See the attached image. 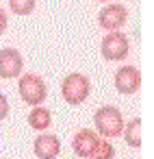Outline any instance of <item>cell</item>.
<instances>
[{"label":"cell","instance_id":"obj_1","mask_svg":"<svg viewBox=\"0 0 154 159\" xmlns=\"http://www.w3.org/2000/svg\"><path fill=\"white\" fill-rule=\"evenodd\" d=\"M93 124H96V133H100L102 137L106 139H113V137H119L122 131H124V116L117 107L113 105H104L96 111L93 116Z\"/></svg>","mask_w":154,"mask_h":159},{"label":"cell","instance_id":"obj_2","mask_svg":"<svg viewBox=\"0 0 154 159\" xmlns=\"http://www.w3.org/2000/svg\"><path fill=\"white\" fill-rule=\"evenodd\" d=\"M91 94V81L83 72H70L61 81V96L67 105H83Z\"/></svg>","mask_w":154,"mask_h":159},{"label":"cell","instance_id":"obj_3","mask_svg":"<svg viewBox=\"0 0 154 159\" xmlns=\"http://www.w3.org/2000/svg\"><path fill=\"white\" fill-rule=\"evenodd\" d=\"M18 92H20V98L31 105V107H37L46 100L48 96V85L41 76L37 74H20L18 76Z\"/></svg>","mask_w":154,"mask_h":159},{"label":"cell","instance_id":"obj_4","mask_svg":"<svg viewBox=\"0 0 154 159\" xmlns=\"http://www.w3.org/2000/svg\"><path fill=\"white\" fill-rule=\"evenodd\" d=\"M130 52V39L122 31H109L100 42V55L106 61H124Z\"/></svg>","mask_w":154,"mask_h":159},{"label":"cell","instance_id":"obj_5","mask_svg":"<svg viewBox=\"0 0 154 159\" xmlns=\"http://www.w3.org/2000/svg\"><path fill=\"white\" fill-rule=\"evenodd\" d=\"M113 83H115V89L122 96H130L141 87V72L135 66H122V68H117V72L113 76Z\"/></svg>","mask_w":154,"mask_h":159},{"label":"cell","instance_id":"obj_6","mask_svg":"<svg viewBox=\"0 0 154 159\" xmlns=\"http://www.w3.org/2000/svg\"><path fill=\"white\" fill-rule=\"evenodd\" d=\"M128 20V9L119 2H113V5H106L104 9H100L98 13V24L100 29H106V31H117L126 24Z\"/></svg>","mask_w":154,"mask_h":159},{"label":"cell","instance_id":"obj_7","mask_svg":"<svg viewBox=\"0 0 154 159\" xmlns=\"http://www.w3.org/2000/svg\"><path fill=\"white\" fill-rule=\"evenodd\" d=\"M22 68H24V59H22L20 50H15V48L0 50V79H5V81L18 79L22 74Z\"/></svg>","mask_w":154,"mask_h":159},{"label":"cell","instance_id":"obj_8","mask_svg":"<svg viewBox=\"0 0 154 159\" xmlns=\"http://www.w3.org/2000/svg\"><path fill=\"white\" fill-rule=\"evenodd\" d=\"M33 150L37 159H57L61 155V139L52 133H41L33 142Z\"/></svg>","mask_w":154,"mask_h":159},{"label":"cell","instance_id":"obj_9","mask_svg":"<svg viewBox=\"0 0 154 159\" xmlns=\"http://www.w3.org/2000/svg\"><path fill=\"white\" fill-rule=\"evenodd\" d=\"M98 139H100V137H98L96 131H91V129H80V131L74 135V139H72V148H74V152H76L80 159H91Z\"/></svg>","mask_w":154,"mask_h":159},{"label":"cell","instance_id":"obj_10","mask_svg":"<svg viewBox=\"0 0 154 159\" xmlns=\"http://www.w3.org/2000/svg\"><path fill=\"white\" fill-rule=\"evenodd\" d=\"M26 120H28V126H31V129H35V131H46V129H50V124H52V113H50V109L37 105V107H33V109L28 111Z\"/></svg>","mask_w":154,"mask_h":159},{"label":"cell","instance_id":"obj_11","mask_svg":"<svg viewBox=\"0 0 154 159\" xmlns=\"http://www.w3.org/2000/svg\"><path fill=\"white\" fill-rule=\"evenodd\" d=\"M122 133L130 148H139L141 146V118H132L130 122H126Z\"/></svg>","mask_w":154,"mask_h":159},{"label":"cell","instance_id":"obj_12","mask_svg":"<svg viewBox=\"0 0 154 159\" xmlns=\"http://www.w3.org/2000/svg\"><path fill=\"white\" fill-rule=\"evenodd\" d=\"M113 157H115V146H113L106 137H104V139H98L91 159H113Z\"/></svg>","mask_w":154,"mask_h":159},{"label":"cell","instance_id":"obj_13","mask_svg":"<svg viewBox=\"0 0 154 159\" xmlns=\"http://www.w3.org/2000/svg\"><path fill=\"white\" fill-rule=\"evenodd\" d=\"M37 7V0H9V9L15 16H31Z\"/></svg>","mask_w":154,"mask_h":159},{"label":"cell","instance_id":"obj_14","mask_svg":"<svg viewBox=\"0 0 154 159\" xmlns=\"http://www.w3.org/2000/svg\"><path fill=\"white\" fill-rule=\"evenodd\" d=\"M7 116H9V100H7V96L2 92H0V122H2Z\"/></svg>","mask_w":154,"mask_h":159},{"label":"cell","instance_id":"obj_15","mask_svg":"<svg viewBox=\"0 0 154 159\" xmlns=\"http://www.w3.org/2000/svg\"><path fill=\"white\" fill-rule=\"evenodd\" d=\"M7 24H9V20H7V13H5V9H0V35H5V31H7Z\"/></svg>","mask_w":154,"mask_h":159},{"label":"cell","instance_id":"obj_16","mask_svg":"<svg viewBox=\"0 0 154 159\" xmlns=\"http://www.w3.org/2000/svg\"><path fill=\"white\" fill-rule=\"evenodd\" d=\"M96 2H109V0H96Z\"/></svg>","mask_w":154,"mask_h":159}]
</instances>
